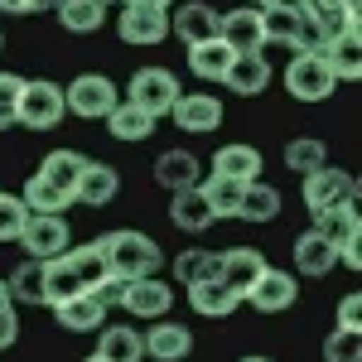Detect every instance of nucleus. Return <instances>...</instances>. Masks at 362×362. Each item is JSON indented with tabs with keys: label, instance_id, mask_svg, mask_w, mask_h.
Wrapping results in <instances>:
<instances>
[{
	"label": "nucleus",
	"instance_id": "aec40b11",
	"mask_svg": "<svg viewBox=\"0 0 362 362\" xmlns=\"http://www.w3.org/2000/svg\"><path fill=\"white\" fill-rule=\"evenodd\" d=\"M334 266H338V247L324 232L309 227L305 237H295V271H300V276H329Z\"/></svg>",
	"mask_w": 362,
	"mask_h": 362
},
{
	"label": "nucleus",
	"instance_id": "13d9d810",
	"mask_svg": "<svg viewBox=\"0 0 362 362\" xmlns=\"http://www.w3.org/2000/svg\"><path fill=\"white\" fill-rule=\"evenodd\" d=\"M0 49H5V34H0Z\"/></svg>",
	"mask_w": 362,
	"mask_h": 362
},
{
	"label": "nucleus",
	"instance_id": "2eb2a0df",
	"mask_svg": "<svg viewBox=\"0 0 362 362\" xmlns=\"http://www.w3.org/2000/svg\"><path fill=\"white\" fill-rule=\"evenodd\" d=\"M261 271H266V256H261L256 247H232V251L218 256V280H223L232 295H247Z\"/></svg>",
	"mask_w": 362,
	"mask_h": 362
},
{
	"label": "nucleus",
	"instance_id": "9b49d317",
	"mask_svg": "<svg viewBox=\"0 0 362 362\" xmlns=\"http://www.w3.org/2000/svg\"><path fill=\"white\" fill-rule=\"evenodd\" d=\"M218 39H223L232 54H261L266 49V34H261V10L242 5V10H227L218 20Z\"/></svg>",
	"mask_w": 362,
	"mask_h": 362
},
{
	"label": "nucleus",
	"instance_id": "4d7b16f0",
	"mask_svg": "<svg viewBox=\"0 0 362 362\" xmlns=\"http://www.w3.org/2000/svg\"><path fill=\"white\" fill-rule=\"evenodd\" d=\"M87 362H102V358H97V353H92V358H87Z\"/></svg>",
	"mask_w": 362,
	"mask_h": 362
},
{
	"label": "nucleus",
	"instance_id": "c756f323",
	"mask_svg": "<svg viewBox=\"0 0 362 362\" xmlns=\"http://www.w3.org/2000/svg\"><path fill=\"white\" fill-rule=\"evenodd\" d=\"M25 208L34 213V218H63V208H73V194H63V189H54L49 179H39V174H29L25 184Z\"/></svg>",
	"mask_w": 362,
	"mask_h": 362
},
{
	"label": "nucleus",
	"instance_id": "bb28decb",
	"mask_svg": "<svg viewBox=\"0 0 362 362\" xmlns=\"http://www.w3.org/2000/svg\"><path fill=\"white\" fill-rule=\"evenodd\" d=\"M324 58H329V68H334L338 83H358V78H362V34H358V29L338 34L334 44L324 49Z\"/></svg>",
	"mask_w": 362,
	"mask_h": 362
},
{
	"label": "nucleus",
	"instance_id": "6ab92c4d",
	"mask_svg": "<svg viewBox=\"0 0 362 362\" xmlns=\"http://www.w3.org/2000/svg\"><path fill=\"white\" fill-rule=\"evenodd\" d=\"M261 169H266V160H261L256 145H223V150L213 155V174H223L232 184H256Z\"/></svg>",
	"mask_w": 362,
	"mask_h": 362
},
{
	"label": "nucleus",
	"instance_id": "7ed1b4c3",
	"mask_svg": "<svg viewBox=\"0 0 362 362\" xmlns=\"http://www.w3.org/2000/svg\"><path fill=\"white\" fill-rule=\"evenodd\" d=\"M285 92L295 102H324V97H334L338 78H334V68H329V58L324 54H295L290 68H285Z\"/></svg>",
	"mask_w": 362,
	"mask_h": 362
},
{
	"label": "nucleus",
	"instance_id": "79ce46f5",
	"mask_svg": "<svg viewBox=\"0 0 362 362\" xmlns=\"http://www.w3.org/2000/svg\"><path fill=\"white\" fill-rule=\"evenodd\" d=\"M20 87H25V78L0 73V131L20 126Z\"/></svg>",
	"mask_w": 362,
	"mask_h": 362
},
{
	"label": "nucleus",
	"instance_id": "2f4dec72",
	"mask_svg": "<svg viewBox=\"0 0 362 362\" xmlns=\"http://www.w3.org/2000/svg\"><path fill=\"white\" fill-rule=\"evenodd\" d=\"M54 15L68 34H97L102 20H107V5H97V0H58Z\"/></svg>",
	"mask_w": 362,
	"mask_h": 362
},
{
	"label": "nucleus",
	"instance_id": "b1692460",
	"mask_svg": "<svg viewBox=\"0 0 362 362\" xmlns=\"http://www.w3.org/2000/svg\"><path fill=\"white\" fill-rule=\"evenodd\" d=\"M155 179L165 184L169 194H179V189H198V155L194 150H165L160 160H155Z\"/></svg>",
	"mask_w": 362,
	"mask_h": 362
},
{
	"label": "nucleus",
	"instance_id": "8fccbe9b",
	"mask_svg": "<svg viewBox=\"0 0 362 362\" xmlns=\"http://www.w3.org/2000/svg\"><path fill=\"white\" fill-rule=\"evenodd\" d=\"M121 5H140V10H174V0H121Z\"/></svg>",
	"mask_w": 362,
	"mask_h": 362
},
{
	"label": "nucleus",
	"instance_id": "49530a36",
	"mask_svg": "<svg viewBox=\"0 0 362 362\" xmlns=\"http://www.w3.org/2000/svg\"><path fill=\"white\" fill-rule=\"evenodd\" d=\"M338 329H362V295H348L338 305Z\"/></svg>",
	"mask_w": 362,
	"mask_h": 362
},
{
	"label": "nucleus",
	"instance_id": "cd10ccee",
	"mask_svg": "<svg viewBox=\"0 0 362 362\" xmlns=\"http://www.w3.org/2000/svg\"><path fill=\"white\" fill-rule=\"evenodd\" d=\"M63 266L73 271V280H78L83 290H97L102 280L112 276V271H107V256H102L97 242H92V247H68L63 251Z\"/></svg>",
	"mask_w": 362,
	"mask_h": 362
},
{
	"label": "nucleus",
	"instance_id": "473e14b6",
	"mask_svg": "<svg viewBox=\"0 0 362 362\" xmlns=\"http://www.w3.org/2000/svg\"><path fill=\"white\" fill-rule=\"evenodd\" d=\"M232 58L237 54L227 49L223 39H208V44H194V49H189V68H194V78H203V83H223Z\"/></svg>",
	"mask_w": 362,
	"mask_h": 362
},
{
	"label": "nucleus",
	"instance_id": "37998d69",
	"mask_svg": "<svg viewBox=\"0 0 362 362\" xmlns=\"http://www.w3.org/2000/svg\"><path fill=\"white\" fill-rule=\"evenodd\" d=\"M319 15V29H324V39L334 44L338 34H348V29H358V10H314Z\"/></svg>",
	"mask_w": 362,
	"mask_h": 362
},
{
	"label": "nucleus",
	"instance_id": "09e8293b",
	"mask_svg": "<svg viewBox=\"0 0 362 362\" xmlns=\"http://www.w3.org/2000/svg\"><path fill=\"white\" fill-rule=\"evenodd\" d=\"M271 10H285V15H309L314 10V0H266Z\"/></svg>",
	"mask_w": 362,
	"mask_h": 362
},
{
	"label": "nucleus",
	"instance_id": "4c0bfd02",
	"mask_svg": "<svg viewBox=\"0 0 362 362\" xmlns=\"http://www.w3.org/2000/svg\"><path fill=\"white\" fill-rule=\"evenodd\" d=\"M73 295H83V285L63 266V256H58V261H44V300H49V305H63V300H73Z\"/></svg>",
	"mask_w": 362,
	"mask_h": 362
},
{
	"label": "nucleus",
	"instance_id": "f704fd0d",
	"mask_svg": "<svg viewBox=\"0 0 362 362\" xmlns=\"http://www.w3.org/2000/svg\"><path fill=\"white\" fill-rule=\"evenodd\" d=\"M107 131H112L116 140H150L155 136V116H145L140 107H131V102H116L112 116H107Z\"/></svg>",
	"mask_w": 362,
	"mask_h": 362
},
{
	"label": "nucleus",
	"instance_id": "1a4fd4ad",
	"mask_svg": "<svg viewBox=\"0 0 362 362\" xmlns=\"http://www.w3.org/2000/svg\"><path fill=\"white\" fill-rule=\"evenodd\" d=\"M295 295H300L295 276H290V271H276V266H266V271L256 276V285L242 295V305L261 309V314H285V309L295 305Z\"/></svg>",
	"mask_w": 362,
	"mask_h": 362
},
{
	"label": "nucleus",
	"instance_id": "c03bdc74",
	"mask_svg": "<svg viewBox=\"0 0 362 362\" xmlns=\"http://www.w3.org/2000/svg\"><path fill=\"white\" fill-rule=\"evenodd\" d=\"M15 338H20V309H15V305H0V353H5V348H15Z\"/></svg>",
	"mask_w": 362,
	"mask_h": 362
},
{
	"label": "nucleus",
	"instance_id": "5701e85b",
	"mask_svg": "<svg viewBox=\"0 0 362 362\" xmlns=\"http://www.w3.org/2000/svg\"><path fill=\"white\" fill-rule=\"evenodd\" d=\"M169 223L179 227V232H189V237H198V232H208L218 218H213L208 198L198 194V189H179V194H174V203H169Z\"/></svg>",
	"mask_w": 362,
	"mask_h": 362
},
{
	"label": "nucleus",
	"instance_id": "f8f14e48",
	"mask_svg": "<svg viewBox=\"0 0 362 362\" xmlns=\"http://www.w3.org/2000/svg\"><path fill=\"white\" fill-rule=\"evenodd\" d=\"M218 10L208 5V0H184L179 10H169V34H179L189 49L194 44H208V39H218Z\"/></svg>",
	"mask_w": 362,
	"mask_h": 362
},
{
	"label": "nucleus",
	"instance_id": "3c124183",
	"mask_svg": "<svg viewBox=\"0 0 362 362\" xmlns=\"http://www.w3.org/2000/svg\"><path fill=\"white\" fill-rule=\"evenodd\" d=\"M314 10H358V0H314Z\"/></svg>",
	"mask_w": 362,
	"mask_h": 362
},
{
	"label": "nucleus",
	"instance_id": "20e7f679",
	"mask_svg": "<svg viewBox=\"0 0 362 362\" xmlns=\"http://www.w3.org/2000/svg\"><path fill=\"white\" fill-rule=\"evenodd\" d=\"M116 102L121 97H116V83L107 73H83V78H73L63 87V107L73 116H83V121H107Z\"/></svg>",
	"mask_w": 362,
	"mask_h": 362
},
{
	"label": "nucleus",
	"instance_id": "f03ea898",
	"mask_svg": "<svg viewBox=\"0 0 362 362\" xmlns=\"http://www.w3.org/2000/svg\"><path fill=\"white\" fill-rule=\"evenodd\" d=\"M126 102L160 121V116H169V107L179 102V78H174L169 68H136L131 83H126Z\"/></svg>",
	"mask_w": 362,
	"mask_h": 362
},
{
	"label": "nucleus",
	"instance_id": "5fc2aeb1",
	"mask_svg": "<svg viewBox=\"0 0 362 362\" xmlns=\"http://www.w3.org/2000/svg\"><path fill=\"white\" fill-rule=\"evenodd\" d=\"M251 5H256V10H261V5H266V0H251Z\"/></svg>",
	"mask_w": 362,
	"mask_h": 362
},
{
	"label": "nucleus",
	"instance_id": "39448f33",
	"mask_svg": "<svg viewBox=\"0 0 362 362\" xmlns=\"http://www.w3.org/2000/svg\"><path fill=\"white\" fill-rule=\"evenodd\" d=\"M63 87L49 83V78H29L20 87V126L25 131H54L58 121H63Z\"/></svg>",
	"mask_w": 362,
	"mask_h": 362
},
{
	"label": "nucleus",
	"instance_id": "7c9ffc66",
	"mask_svg": "<svg viewBox=\"0 0 362 362\" xmlns=\"http://www.w3.org/2000/svg\"><path fill=\"white\" fill-rule=\"evenodd\" d=\"M280 203H285V198H280L276 184H261V179H256V184H247V194H242L237 218H242V223H276Z\"/></svg>",
	"mask_w": 362,
	"mask_h": 362
},
{
	"label": "nucleus",
	"instance_id": "a19ab883",
	"mask_svg": "<svg viewBox=\"0 0 362 362\" xmlns=\"http://www.w3.org/2000/svg\"><path fill=\"white\" fill-rule=\"evenodd\" d=\"M295 25H300V15H285V10L261 5V34H266V44H290L295 39Z\"/></svg>",
	"mask_w": 362,
	"mask_h": 362
},
{
	"label": "nucleus",
	"instance_id": "a211bd4d",
	"mask_svg": "<svg viewBox=\"0 0 362 362\" xmlns=\"http://www.w3.org/2000/svg\"><path fill=\"white\" fill-rule=\"evenodd\" d=\"M54 314H58V324H63L68 334H97V329L107 324V305H102L92 290H83V295L54 305Z\"/></svg>",
	"mask_w": 362,
	"mask_h": 362
},
{
	"label": "nucleus",
	"instance_id": "a18cd8bd",
	"mask_svg": "<svg viewBox=\"0 0 362 362\" xmlns=\"http://www.w3.org/2000/svg\"><path fill=\"white\" fill-rule=\"evenodd\" d=\"M126 285H131V280H121V276H107L102 285H97V290H92V295H97L102 305L112 309V305H121V295H126Z\"/></svg>",
	"mask_w": 362,
	"mask_h": 362
},
{
	"label": "nucleus",
	"instance_id": "dca6fc26",
	"mask_svg": "<svg viewBox=\"0 0 362 362\" xmlns=\"http://www.w3.org/2000/svg\"><path fill=\"white\" fill-rule=\"evenodd\" d=\"M223 83H227V92H237V97H261V92L271 87V63H266V54H237L227 63Z\"/></svg>",
	"mask_w": 362,
	"mask_h": 362
},
{
	"label": "nucleus",
	"instance_id": "ddd939ff",
	"mask_svg": "<svg viewBox=\"0 0 362 362\" xmlns=\"http://www.w3.org/2000/svg\"><path fill=\"white\" fill-rule=\"evenodd\" d=\"M116 194H121V169L107 165V160H87L83 179H78V189H73V203H83V208H107Z\"/></svg>",
	"mask_w": 362,
	"mask_h": 362
},
{
	"label": "nucleus",
	"instance_id": "f3484780",
	"mask_svg": "<svg viewBox=\"0 0 362 362\" xmlns=\"http://www.w3.org/2000/svg\"><path fill=\"white\" fill-rule=\"evenodd\" d=\"M97 358L102 362H140L145 358V334L131 324H102L97 329Z\"/></svg>",
	"mask_w": 362,
	"mask_h": 362
},
{
	"label": "nucleus",
	"instance_id": "393cba45",
	"mask_svg": "<svg viewBox=\"0 0 362 362\" xmlns=\"http://www.w3.org/2000/svg\"><path fill=\"white\" fill-rule=\"evenodd\" d=\"M83 169H87L83 150H49V155H44V165L34 169V174H39V179H49V184L63 189V194H73V189H78V179H83Z\"/></svg>",
	"mask_w": 362,
	"mask_h": 362
},
{
	"label": "nucleus",
	"instance_id": "f257e3e1",
	"mask_svg": "<svg viewBox=\"0 0 362 362\" xmlns=\"http://www.w3.org/2000/svg\"><path fill=\"white\" fill-rule=\"evenodd\" d=\"M97 247L107 256V271L121 280H145V276H160V266H165V251L155 237H145L136 227H116L107 237H97Z\"/></svg>",
	"mask_w": 362,
	"mask_h": 362
},
{
	"label": "nucleus",
	"instance_id": "de8ad7c7",
	"mask_svg": "<svg viewBox=\"0 0 362 362\" xmlns=\"http://www.w3.org/2000/svg\"><path fill=\"white\" fill-rule=\"evenodd\" d=\"M49 5H58V0H0L5 15H34V10H49Z\"/></svg>",
	"mask_w": 362,
	"mask_h": 362
},
{
	"label": "nucleus",
	"instance_id": "a878e982",
	"mask_svg": "<svg viewBox=\"0 0 362 362\" xmlns=\"http://www.w3.org/2000/svg\"><path fill=\"white\" fill-rule=\"evenodd\" d=\"M5 285H10V305L20 309H34V305H49V300H44V261H20V266H15V271H10V280H5Z\"/></svg>",
	"mask_w": 362,
	"mask_h": 362
},
{
	"label": "nucleus",
	"instance_id": "c9c22d12",
	"mask_svg": "<svg viewBox=\"0 0 362 362\" xmlns=\"http://www.w3.org/2000/svg\"><path fill=\"white\" fill-rule=\"evenodd\" d=\"M218 280V251H179L174 256V285H203Z\"/></svg>",
	"mask_w": 362,
	"mask_h": 362
},
{
	"label": "nucleus",
	"instance_id": "423d86ee",
	"mask_svg": "<svg viewBox=\"0 0 362 362\" xmlns=\"http://www.w3.org/2000/svg\"><path fill=\"white\" fill-rule=\"evenodd\" d=\"M300 194H305L309 213H324V208H338V203H358V179L338 165H324V169H314V174H305Z\"/></svg>",
	"mask_w": 362,
	"mask_h": 362
},
{
	"label": "nucleus",
	"instance_id": "58836bf2",
	"mask_svg": "<svg viewBox=\"0 0 362 362\" xmlns=\"http://www.w3.org/2000/svg\"><path fill=\"white\" fill-rule=\"evenodd\" d=\"M324 362H362V329H338L324 338Z\"/></svg>",
	"mask_w": 362,
	"mask_h": 362
},
{
	"label": "nucleus",
	"instance_id": "72a5a7b5",
	"mask_svg": "<svg viewBox=\"0 0 362 362\" xmlns=\"http://www.w3.org/2000/svg\"><path fill=\"white\" fill-rule=\"evenodd\" d=\"M198 194L208 198L213 218H237V208H242V194H247V184H232V179H223V174H208V179H198Z\"/></svg>",
	"mask_w": 362,
	"mask_h": 362
},
{
	"label": "nucleus",
	"instance_id": "6e6552de",
	"mask_svg": "<svg viewBox=\"0 0 362 362\" xmlns=\"http://www.w3.org/2000/svg\"><path fill=\"white\" fill-rule=\"evenodd\" d=\"M20 242H25L29 261H58L73 247V227H68V218H29Z\"/></svg>",
	"mask_w": 362,
	"mask_h": 362
},
{
	"label": "nucleus",
	"instance_id": "864d4df0",
	"mask_svg": "<svg viewBox=\"0 0 362 362\" xmlns=\"http://www.w3.org/2000/svg\"><path fill=\"white\" fill-rule=\"evenodd\" d=\"M242 362H271V358H242Z\"/></svg>",
	"mask_w": 362,
	"mask_h": 362
},
{
	"label": "nucleus",
	"instance_id": "e433bc0d",
	"mask_svg": "<svg viewBox=\"0 0 362 362\" xmlns=\"http://www.w3.org/2000/svg\"><path fill=\"white\" fill-rule=\"evenodd\" d=\"M329 165V150H324V140H290L285 145V169H295V174H314V169Z\"/></svg>",
	"mask_w": 362,
	"mask_h": 362
},
{
	"label": "nucleus",
	"instance_id": "4be33fe9",
	"mask_svg": "<svg viewBox=\"0 0 362 362\" xmlns=\"http://www.w3.org/2000/svg\"><path fill=\"white\" fill-rule=\"evenodd\" d=\"M314 232H324L338 251L353 247L362 237V218H358V203H338V208H324V213H314Z\"/></svg>",
	"mask_w": 362,
	"mask_h": 362
},
{
	"label": "nucleus",
	"instance_id": "4468645a",
	"mask_svg": "<svg viewBox=\"0 0 362 362\" xmlns=\"http://www.w3.org/2000/svg\"><path fill=\"white\" fill-rule=\"evenodd\" d=\"M116 34H121L126 44H140V49H150V44H160V39L169 34V15H165V10L121 5V15H116Z\"/></svg>",
	"mask_w": 362,
	"mask_h": 362
},
{
	"label": "nucleus",
	"instance_id": "9d476101",
	"mask_svg": "<svg viewBox=\"0 0 362 362\" xmlns=\"http://www.w3.org/2000/svg\"><path fill=\"white\" fill-rule=\"evenodd\" d=\"M121 309L136 314V319H165L174 309V285L160 276H145V280H131L126 295H121Z\"/></svg>",
	"mask_w": 362,
	"mask_h": 362
},
{
	"label": "nucleus",
	"instance_id": "ea45409f",
	"mask_svg": "<svg viewBox=\"0 0 362 362\" xmlns=\"http://www.w3.org/2000/svg\"><path fill=\"white\" fill-rule=\"evenodd\" d=\"M29 218H34V213L25 208L20 194H0V242H20V232H25Z\"/></svg>",
	"mask_w": 362,
	"mask_h": 362
},
{
	"label": "nucleus",
	"instance_id": "412c9836",
	"mask_svg": "<svg viewBox=\"0 0 362 362\" xmlns=\"http://www.w3.org/2000/svg\"><path fill=\"white\" fill-rule=\"evenodd\" d=\"M189 353H194V334H189V324H155V329L145 334V358L184 362Z\"/></svg>",
	"mask_w": 362,
	"mask_h": 362
},
{
	"label": "nucleus",
	"instance_id": "603ef678",
	"mask_svg": "<svg viewBox=\"0 0 362 362\" xmlns=\"http://www.w3.org/2000/svg\"><path fill=\"white\" fill-rule=\"evenodd\" d=\"M0 305H10V285L5 280H0Z\"/></svg>",
	"mask_w": 362,
	"mask_h": 362
},
{
	"label": "nucleus",
	"instance_id": "6e6d98bb",
	"mask_svg": "<svg viewBox=\"0 0 362 362\" xmlns=\"http://www.w3.org/2000/svg\"><path fill=\"white\" fill-rule=\"evenodd\" d=\"M97 5H116V0H97Z\"/></svg>",
	"mask_w": 362,
	"mask_h": 362
},
{
	"label": "nucleus",
	"instance_id": "c85d7f7f",
	"mask_svg": "<svg viewBox=\"0 0 362 362\" xmlns=\"http://www.w3.org/2000/svg\"><path fill=\"white\" fill-rule=\"evenodd\" d=\"M189 305H194L203 319H227L232 309L242 305V295H232L223 280H203V285H189Z\"/></svg>",
	"mask_w": 362,
	"mask_h": 362
},
{
	"label": "nucleus",
	"instance_id": "0eeeda50",
	"mask_svg": "<svg viewBox=\"0 0 362 362\" xmlns=\"http://www.w3.org/2000/svg\"><path fill=\"white\" fill-rule=\"evenodd\" d=\"M169 121L189 136H213L223 126V102L213 92H179V102L169 107Z\"/></svg>",
	"mask_w": 362,
	"mask_h": 362
}]
</instances>
